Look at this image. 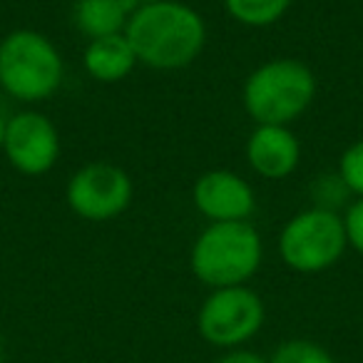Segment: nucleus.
<instances>
[{"label":"nucleus","instance_id":"39448f33","mask_svg":"<svg viewBox=\"0 0 363 363\" xmlns=\"http://www.w3.org/2000/svg\"><path fill=\"white\" fill-rule=\"evenodd\" d=\"M346 247L343 217L321 207L294 214L279 237V254L284 264L298 274L326 272L343 257Z\"/></svg>","mask_w":363,"mask_h":363},{"label":"nucleus","instance_id":"4468645a","mask_svg":"<svg viewBox=\"0 0 363 363\" xmlns=\"http://www.w3.org/2000/svg\"><path fill=\"white\" fill-rule=\"evenodd\" d=\"M269 363H336L333 356L316 341L308 338H291V341L279 343L272 353Z\"/></svg>","mask_w":363,"mask_h":363},{"label":"nucleus","instance_id":"6ab92c4d","mask_svg":"<svg viewBox=\"0 0 363 363\" xmlns=\"http://www.w3.org/2000/svg\"><path fill=\"white\" fill-rule=\"evenodd\" d=\"M6 132H8V120L0 115V150H3V145H6Z\"/></svg>","mask_w":363,"mask_h":363},{"label":"nucleus","instance_id":"f3484780","mask_svg":"<svg viewBox=\"0 0 363 363\" xmlns=\"http://www.w3.org/2000/svg\"><path fill=\"white\" fill-rule=\"evenodd\" d=\"M343 229H346L348 247H353L363 257V199H356L343 214Z\"/></svg>","mask_w":363,"mask_h":363},{"label":"nucleus","instance_id":"dca6fc26","mask_svg":"<svg viewBox=\"0 0 363 363\" xmlns=\"http://www.w3.org/2000/svg\"><path fill=\"white\" fill-rule=\"evenodd\" d=\"M346 194H351V192L346 189V184H343L338 174H323L311 184L313 207L331 209V212H336V204L343 202V199H346Z\"/></svg>","mask_w":363,"mask_h":363},{"label":"nucleus","instance_id":"2eb2a0df","mask_svg":"<svg viewBox=\"0 0 363 363\" xmlns=\"http://www.w3.org/2000/svg\"><path fill=\"white\" fill-rule=\"evenodd\" d=\"M338 177L348 192L363 199V140L346 147V152L338 160Z\"/></svg>","mask_w":363,"mask_h":363},{"label":"nucleus","instance_id":"7ed1b4c3","mask_svg":"<svg viewBox=\"0 0 363 363\" xmlns=\"http://www.w3.org/2000/svg\"><path fill=\"white\" fill-rule=\"evenodd\" d=\"M316 95L311 67L294 57L259 65L244 82V110L257 125H291L308 110Z\"/></svg>","mask_w":363,"mask_h":363},{"label":"nucleus","instance_id":"20e7f679","mask_svg":"<svg viewBox=\"0 0 363 363\" xmlns=\"http://www.w3.org/2000/svg\"><path fill=\"white\" fill-rule=\"evenodd\" d=\"M62 77L65 62L48 35L21 28L0 40V87L13 100L28 105L50 100Z\"/></svg>","mask_w":363,"mask_h":363},{"label":"nucleus","instance_id":"412c9836","mask_svg":"<svg viewBox=\"0 0 363 363\" xmlns=\"http://www.w3.org/2000/svg\"><path fill=\"white\" fill-rule=\"evenodd\" d=\"M3 358H6V348H3V333H0V363H3Z\"/></svg>","mask_w":363,"mask_h":363},{"label":"nucleus","instance_id":"6e6552de","mask_svg":"<svg viewBox=\"0 0 363 363\" xmlns=\"http://www.w3.org/2000/svg\"><path fill=\"white\" fill-rule=\"evenodd\" d=\"M8 162L26 177H40L55 167L60 157L57 127L43 112L28 110L8 117L6 145Z\"/></svg>","mask_w":363,"mask_h":363},{"label":"nucleus","instance_id":"423d86ee","mask_svg":"<svg viewBox=\"0 0 363 363\" xmlns=\"http://www.w3.org/2000/svg\"><path fill=\"white\" fill-rule=\"evenodd\" d=\"M267 306L254 289L227 286L212 289L197 313V331L207 343L224 351L242 348L264 326Z\"/></svg>","mask_w":363,"mask_h":363},{"label":"nucleus","instance_id":"aec40b11","mask_svg":"<svg viewBox=\"0 0 363 363\" xmlns=\"http://www.w3.org/2000/svg\"><path fill=\"white\" fill-rule=\"evenodd\" d=\"M137 8H142V6H150V3H157V0H132Z\"/></svg>","mask_w":363,"mask_h":363},{"label":"nucleus","instance_id":"a211bd4d","mask_svg":"<svg viewBox=\"0 0 363 363\" xmlns=\"http://www.w3.org/2000/svg\"><path fill=\"white\" fill-rule=\"evenodd\" d=\"M217 363H269V358L259 356L254 351H247V348H232Z\"/></svg>","mask_w":363,"mask_h":363},{"label":"nucleus","instance_id":"f03ea898","mask_svg":"<svg viewBox=\"0 0 363 363\" xmlns=\"http://www.w3.org/2000/svg\"><path fill=\"white\" fill-rule=\"evenodd\" d=\"M264 259L262 237L252 222H212L192 244L189 267L212 289L244 286Z\"/></svg>","mask_w":363,"mask_h":363},{"label":"nucleus","instance_id":"f8f14e48","mask_svg":"<svg viewBox=\"0 0 363 363\" xmlns=\"http://www.w3.org/2000/svg\"><path fill=\"white\" fill-rule=\"evenodd\" d=\"M137 11L132 0H75L72 23L90 40L125 33L127 21Z\"/></svg>","mask_w":363,"mask_h":363},{"label":"nucleus","instance_id":"0eeeda50","mask_svg":"<svg viewBox=\"0 0 363 363\" xmlns=\"http://www.w3.org/2000/svg\"><path fill=\"white\" fill-rule=\"evenodd\" d=\"M132 179L122 167L110 162L85 164L67 182V207L85 222H112L132 202Z\"/></svg>","mask_w":363,"mask_h":363},{"label":"nucleus","instance_id":"f257e3e1","mask_svg":"<svg viewBox=\"0 0 363 363\" xmlns=\"http://www.w3.org/2000/svg\"><path fill=\"white\" fill-rule=\"evenodd\" d=\"M125 35L137 62L155 70H179L202 55L207 26L194 8L177 0H157L132 13Z\"/></svg>","mask_w":363,"mask_h":363},{"label":"nucleus","instance_id":"ddd939ff","mask_svg":"<svg viewBox=\"0 0 363 363\" xmlns=\"http://www.w3.org/2000/svg\"><path fill=\"white\" fill-rule=\"evenodd\" d=\"M224 8L242 26L267 28L286 16L291 0H224Z\"/></svg>","mask_w":363,"mask_h":363},{"label":"nucleus","instance_id":"1a4fd4ad","mask_svg":"<svg viewBox=\"0 0 363 363\" xmlns=\"http://www.w3.org/2000/svg\"><path fill=\"white\" fill-rule=\"evenodd\" d=\"M192 202L202 217L212 222H249L257 209L254 189L232 169H209L197 177Z\"/></svg>","mask_w":363,"mask_h":363},{"label":"nucleus","instance_id":"9b49d317","mask_svg":"<svg viewBox=\"0 0 363 363\" xmlns=\"http://www.w3.org/2000/svg\"><path fill=\"white\" fill-rule=\"evenodd\" d=\"M82 62L92 80L112 85V82L125 80L135 70L137 55L125 33H117V35L97 38V40L87 43Z\"/></svg>","mask_w":363,"mask_h":363},{"label":"nucleus","instance_id":"9d476101","mask_svg":"<svg viewBox=\"0 0 363 363\" xmlns=\"http://www.w3.org/2000/svg\"><path fill=\"white\" fill-rule=\"evenodd\" d=\"M247 162L264 179H284L301 162V145L286 125H257L247 140Z\"/></svg>","mask_w":363,"mask_h":363}]
</instances>
